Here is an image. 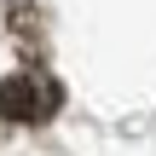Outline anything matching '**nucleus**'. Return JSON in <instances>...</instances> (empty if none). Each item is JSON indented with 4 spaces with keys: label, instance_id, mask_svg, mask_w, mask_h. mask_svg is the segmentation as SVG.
Returning a JSON list of instances; mask_svg holds the SVG:
<instances>
[{
    "label": "nucleus",
    "instance_id": "f257e3e1",
    "mask_svg": "<svg viewBox=\"0 0 156 156\" xmlns=\"http://www.w3.org/2000/svg\"><path fill=\"white\" fill-rule=\"evenodd\" d=\"M58 110V87L52 81H35V75H12L0 81V116L6 122H41Z\"/></svg>",
    "mask_w": 156,
    "mask_h": 156
}]
</instances>
